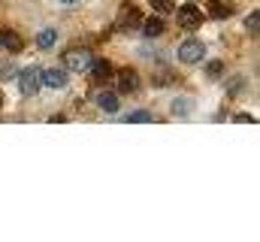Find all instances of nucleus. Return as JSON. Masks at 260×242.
<instances>
[{"label": "nucleus", "instance_id": "18", "mask_svg": "<svg viewBox=\"0 0 260 242\" xmlns=\"http://www.w3.org/2000/svg\"><path fill=\"white\" fill-rule=\"evenodd\" d=\"M173 112H188V103H173Z\"/></svg>", "mask_w": 260, "mask_h": 242}, {"label": "nucleus", "instance_id": "2", "mask_svg": "<svg viewBox=\"0 0 260 242\" xmlns=\"http://www.w3.org/2000/svg\"><path fill=\"white\" fill-rule=\"evenodd\" d=\"M18 88H21L24 97H37V91L43 88V85H40V70H37V67H24V70L18 73Z\"/></svg>", "mask_w": 260, "mask_h": 242}, {"label": "nucleus", "instance_id": "7", "mask_svg": "<svg viewBox=\"0 0 260 242\" xmlns=\"http://www.w3.org/2000/svg\"><path fill=\"white\" fill-rule=\"evenodd\" d=\"M88 73H91L94 82H106V79L115 76V67H112L109 60H91V64H88Z\"/></svg>", "mask_w": 260, "mask_h": 242}, {"label": "nucleus", "instance_id": "8", "mask_svg": "<svg viewBox=\"0 0 260 242\" xmlns=\"http://www.w3.org/2000/svg\"><path fill=\"white\" fill-rule=\"evenodd\" d=\"M0 46H3V49H9V52H21V49H24V40H21L15 31L0 27Z\"/></svg>", "mask_w": 260, "mask_h": 242}, {"label": "nucleus", "instance_id": "3", "mask_svg": "<svg viewBox=\"0 0 260 242\" xmlns=\"http://www.w3.org/2000/svg\"><path fill=\"white\" fill-rule=\"evenodd\" d=\"M203 55H206V46H203L200 40H185L182 49H179V60H182V64H200Z\"/></svg>", "mask_w": 260, "mask_h": 242}, {"label": "nucleus", "instance_id": "11", "mask_svg": "<svg viewBox=\"0 0 260 242\" xmlns=\"http://www.w3.org/2000/svg\"><path fill=\"white\" fill-rule=\"evenodd\" d=\"M55 43H58V31H55V27L40 31V37H37V46H40V49H52Z\"/></svg>", "mask_w": 260, "mask_h": 242}, {"label": "nucleus", "instance_id": "6", "mask_svg": "<svg viewBox=\"0 0 260 242\" xmlns=\"http://www.w3.org/2000/svg\"><path fill=\"white\" fill-rule=\"evenodd\" d=\"M40 85H46V88H64V85H67V70H64V67L40 70Z\"/></svg>", "mask_w": 260, "mask_h": 242}, {"label": "nucleus", "instance_id": "9", "mask_svg": "<svg viewBox=\"0 0 260 242\" xmlns=\"http://www.w3.org/2000/svg\"><path fill=\"white\" fill-rule=\"evenodd\" d=\"M97 106H100L103 112H118V94H112V91L97 94Z\"/></svg>", "mask_w": 260, "mask_h": 242}, {"label": "nucleus", "instance_id": "20", "mask_svg": "<svg viewBox=\"0 0 260 242\" xmlns=\"http://www.w3.org/2000/svg\"><path fill=\"white\" fill-rule=\"evenodd\" d=\"M61 3H67V6H70V3H79V0H61Z\"/></svg>", "mask_w": 260, "mask_h": 242}, {"label": "nucleus", "instance_id": "4", "mask_svg": "<svg viewBox=\"0 0 260 242\" xmlns=\"http://www.w3.org/2000/svg\"><path fill=\"white\" fill-rule=\"evenodd\" d=\"M179 24H182L185 31H197V27L203 24V12H200V6L185 3V6L179 9Z\"/></svg>", "mask_w": 260, "mask_h": 242}, {"label": "nucleus", "instance_id": "14", "mask_svg": "<svg viewBox=\"0 0 260 242\" xmlns=\"http://www.w3.org/2000/svg\"><path fill=\"white\" fill-rule=\"evenodd\" d=\"M124 121H127V124H148V121H154V118H151V112H142V109H139V112H127Z\"/></svg>", "mask_w": 260, "mask_h": 242}, {"label": "nucleus", "instance_id": "10", "mask_svg": "<svg viewBox=\"0 0 260 242\" xmlns=\"http://www.w3.org/2000/svg\"><path fill=\"white\" fill-rule=\"evenodd\" d=\"M118 85H121V91H139V76H136V70H121Z\"/></svg>", "mask_w": 260, "mask_h": 242}, {"label": "nucleus", "instance_id": "1", "mask_svg": "<svg viewBox=\"0 0 260 242\" xmlns=\"http://www.w3.org/2000/svg\"><path fill=\"white\" fill-rule=\"evenodd\" d=\"M91 64V52L88 49H67L61 55V67L64 70H73V73H85Z\"/></svg>", "mask_w": 260, "mask_h": 242}, {"label": "nucleus", "instance_id": "5", "mask_svg": "<svg viewBox=\"0 0 260 242\" xmlns=\"http://www.w3.org/2000/svg\"><path fill=\"white\" fill-rule=\"evenodd\" d=\"M139 24H142L139 9H136V6H130V3H124V6H121V12H118V27H121V31H136Z\"/></svg>", "mask_w": 260, "mask_h": 242}, {"label": "nucleus", "instance_id": "17", "mask_svg": "<svg viewBox=\"0 0 260 242\" xmlns=\"http://www.w3.org/2000/svg\"><path fill=\"white\" fill-rule=\"evenodd\" d=\"M257 21H260V12H251V15L245 18V27H248V34H257Z\"/></svg>", "mask_w": 260, "mask_h": 242}, {"label": "nucleus", "instance_id": "16", "mask_svg": "<svg viewBox=\"0 0 260 242\" xmlns=\"http://www.w3.org/2000/svg\"><path fill=\"white\" fill-rule=\"evenodd\" d=\"M221 70H224V64H221V60H212V64L206 67V73H209V79H221Z\"/></svg>", "mask_w": 260, "mask_h": 242}, {"label": "nucleus", "instance_id": "21", "mask_svg": "<svg viewBox=\"0 0 260 242\" xmlns=\"http://www.w3.org/2000/svg\"><path fill=\"white\" fill-rule=\"evenodd\" d=\"M0 106H3V94H0Z\"/></svg>", "mask_w": 260, "mask_h": 242}, {"label": "nucleus", "instance_id": "15", "mask_svg": "<svg viewBox=\"0 0 260 242\" xmlns=\"http://www.w3.org/2000/svg\"><path fill=\"white\" fill-rule=\"evenodd\" d=\"M151 6H154L160 15H167V12H173V9H176V3H173V0H151Z\"/></svg>", "mask_w": 260, "mask_h": 242}, {"label": "nucleus", "instance_id": "19", "mask_svg": "<svg viewBox=\"0 0 260 242\" xmlns=\"http://www.w3.org/2000/svg\"><path fill=\"white\" fill-rule=\"evenodd\" d=\"M236 121H239V124H251V121H254V118H251V115H245V112H242V115H236Z\"/></svg>", "mask_w": 260, "mask_h": 242}, {"label": "nucleus", "instance_id": "12", "mask_svg": "<svg viewBox=\"0 0 260 242\" xmlns=\"http://www.w3.org/2000/svg\"><path fill=\"white\" fill-rule=\"evenodd\" d=\"M230 12H233L230 3H224V0H209V15H215V18H227Z\"/></svg>", "mask_w": 260, "mask_h": 242}, {"label": "nucleus", "instance_id": "13", "mask_svg": "<svg viewBox=\"0 0 260 242\" xmlns=\"http://www.w3.org/2000/svg\"><path fill=\"white\" fill-rule=\"evenodd\" d=\"M142 34L145 37H160L164 34V21L160 18H145L142 21Z\"/></svg>", "mask_w": 260, "mask_h": 242}]
</instances>
